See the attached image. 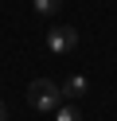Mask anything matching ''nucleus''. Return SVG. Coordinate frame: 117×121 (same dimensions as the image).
<instances>
[{
	"mask_svg": "<svg viewBox=\"0 0 117 121\" xmlns=\"http://www.w3.org/2000/svg\"><path fill=\"white\" fill-rule=\"evenodd\" d=\"M27 102L35 105L39 113H55V109L62 105V86H55L51 78H35V82L27 86Z\"/></svg>",
	"mask_w": 117,
	"mask_h": 121,
	"instance_id": "nucleus-1",
	"label": "nucleus"
},
{
	"mask_svg": "<svg viewBox=\"0 0 117 121\" xmlns=\"http://www.w3.org/2000/svg\"><path fill=\"white\" fill-rule=\"evenodd\" d=\"M74 47H78V31H74V27H51V31H47V51L70 55Z\"/></svg>",
	"mask_w": 117,
	"mask_h": 121,
	"instance_id": "nucleus-2",
	"label": "nucleus"
},
{
	"mask_svg": "<svg viewBox=\"0 0 117 121\" xmlns=\"http://www.w3.org/2000/svg\"><path fill=\"white\" fill-rule=\"evenodd\" d=\"M86 94V74H74V78H66V86H62V98H82Z\"/></svg>",
	"mask_w": 117,
	"mask_h": 121,
	"instance_id": "nucleus-3",
	"label": "nucleus"
},
{
	"mask_svg": "<svg viewBox=\"0 0 117 121\" xmlns=\"http://www.w3.org/2000/svg\"><path fill=\"white\" fill-rule=\"evenodd\" d=\"M55 121H82V109L78 105H59L55 109Z\"/></svg>",
	"mask_w": 117,
	"mask_h": 121,
	"instance_id": "nucleus-4",
	"label": "nucleus"
},
{
	"mask_svg": "<svg viewBox=\"0 0 117 121\" xmlns=\"http://www.w3.org/2000/svg\"><path fill=\"white\" fill-rule=\"evenodd\" d=\"M59 8H62V0H35V12H39V16H55Z\"/></svg>",
	"mask_w": 117,
	"mask_h": 121,
	"instance_id": "nucleus-5",
	"label": "nucleus"
},
{
	"mask_svg": "<svg viewBox=\"0 0 117 121\" xmlns=\"http://www.w3.org/2000/svg\"><path fill=\"white\" fill-rule=\"evenodd\" d=\"M0 121H8V105L4 102H0Z\"/></svg>",
	"mask_w": 117,
	"mask_h": 121,
	"instance_id": "nucleus-6",
	"label": "nucleus"
}]
</instances>
